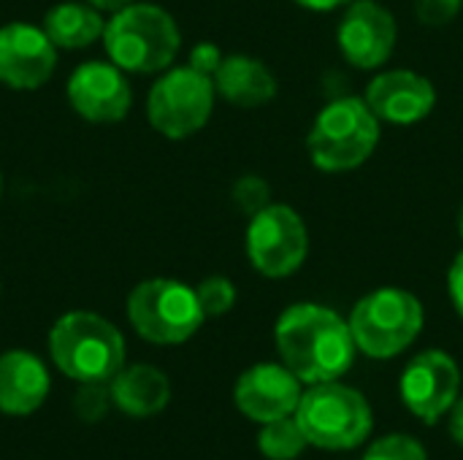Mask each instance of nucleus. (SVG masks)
Segmentation results:
<instances>
[{"mask_svg":"<svg viewBox=\"0 0 463 460\" xmlns=\"http://www.w3.org/2000/svg\"><path fill=\"white\" fill-rule=\"evenodd\" d=\"M296 420L307 434L309 447L323 453H350L366 445L374 431L369 399L342 380L307 385Z\"/></svg>","mask_w":463,"mask_h":460,"instance_id":"4","label":"nucleus"},{"mask_svg":"<svg viewBox=\"0 0 463 460\" xmlns=\"http://www.w3.org/2000/svg\"><path fill=\"white\" fill-rule=\"evenodd\" d=\"M307 447H309V442H307V434L301 431L296 415L260 426L258 450L266 460H296L304 455Z\"/></svg>","mask_w":463,"mask_h":460,"instance_id":"20","label":"nucleus"},{"mask_svg":"<svg viewBox=\"0 0 463 460\" xmlns=\"http://www.w3.org/2000/svg\"><path fill=\"white\" fill-rule=\"evenodd\" d=\"M217 98L236 108H260L271 103L279 92L274 70L250 54H225L214 73Z\"/></svg>","mask_w":463,"mask_h":460,"instance_id":"17","label":"nucleus"},{"mask_svg":"<svg viewBox=\"0 0 463 460\" xmlns=\"http://www.w3.org/2000/svg\"><path fill=\"white\" fill-rule=\"evenodd\" d=\"M461 366L445 350H423L418 352L402 371L399 396L402 404L426 426L448 418L453 404L461 396Z\"/></svg>","mask_w":463,"mask_h":460,"instance_id":"10","label":"nucleus"},{"mask_svg":"<svg viewBox=\"0 0 463 460\" xmlns=\"http://www.w3.org/2000/svg\"><path fill=\"white\" fill-rule=\"evenodd\" d=\"M448 431H450V439L463 450V393L453 404V409L448 412Z\"/></svg>","mask_w":463,"mask_h":460,"instance_id":"28","label":"nucleus"},{"mask_svg":"<svg viewBox=\"0 0 463 460\" xmlns=\"http://www.w3.org/2000/svg\"><path fill=\"white\" fill-rule=\"evenodd\" d=\"M456 230H458V236H461V241H463V203L458 206V217H456Z\"/></svg>","mask_w":463,"mask_h":460,"instance_id":"31","label":"nucleus"},{"mask_svg":"<svg viewBox=\"0 0 463 460\" xmlns=\"http://www.w3.org/2000/svg\"><path fill=\"white\" fill-rule=\"evenodd\" d=\"M361 460H429L420 439L410 434H385L374 439Z\"/></svg>","mask_w":463,"mask_h":460,"instance_id":"22","label":"nucleus"},{"mask_svg":"<svg viewBox=\"0 0 463 460\" xmlns=\"http://www.w3.org/2000/svg\"><path fill=\"white\" fill-rule=\"evenodd\" d=\"M109 388L114 407L130 418H152L171 404V380L149 363L122 366Z\"/></svg>","mask_w":463,"mask_h":460,"instance_id":"18","label":"nucleus"},{"mask_svg":"<svg viewBox=\"0 0 463 460\" xmlns=\"http://www.w3.org/2000/svg\"><path fill=\"white\" fill-rule=\"evenodd\" d=\"M364 100L380 122L410 127L431 117L437 108V87L412 68H388L366 84Z\"/></svg>","mask_w":463,"mask_h":460,"instance_id":"13","label":"nucleus"},{"mask_svg":"<svg viewBox=\"0 0 463 460\" xmlns=\"http://www.w3.org/2000/svg\"><path fill=\"white\" fill-rule=\"evenodd\" d=\"M301 396H304V382L282 361L255 363L244 369L233 388L236 409L258 426L296 415Z\"/></svg>","mask_w":463,"mask_h":460,"instance_id":"14","label":"nucleus"},{"mask_svg":"<svg viewBox=\"0 0 463 460\" xmlns=\"http://www.w3.org/2000/svg\"><path fill=\"white\" fill-rule=\"evenodd\" d=\"M231 198L236 203V209L244 214V217H255L258 211H263L269 203H274L271 198V184L258 176V174H244L233 182L231 187Z\"/></svg>","mask_w":463,"mask_h":460,"instance_id":"23","label":"nucleus"},{"mask_svg":"<svg viewBox=\"0 0 463 460\" xmlns=\"http://www.w3.org/2000/svg\"><path fill=\"white\" fill-rule=\"evenodd\" d=\"M195 296H198V304H201L206 320H209V317H222V314H228V312L236 306V298H239L236 285H233L228 277H220V274L201 279V282L195 285Z\"/></svg>","mask_w":463,"mask_h":460,"instance_id":"21","label":"nucleus"},{"mask_svg":"<svg viewBox=\"0 0 463 460\" xmlns=\"http://www.w3.org/2000/svg\"><path fill=\"white\" fill-rule=\"evenodd\" d=\"M103 46L109 60L125 73H163L182 49V30L163 5L133 0L106 22Z\"/></svg>","mask_w":463,"mask_h":460,"instance_id":"2","label":"nucleus"},{"mask_svg":"<svg viewBox=\"0 0 463 460\" xmlns=\"http://www.w3.org/2000/svg\"><path fill=\"white\" fill-rule=\"evenodd\" d=\"M68 103L71 108L95 125L119 122L128 117L133 103V89L128 73L111 60H90L81 62L68 76Z\"/></svg>","mask_w":463,"mask_h":460,"instance_id":"12","label":"nucleus"},{"mask_svg":"<svg viewBox=\"0 0 463 460\" xmlns=\"http://www.w3.org/2000/svg\"><path fill=\"white\" fill-rule=\"evenodd\" d=\"M57 46L33 22L0 27V84L11 89H38L57 68Z\"/></svg>","mask_w":463,"mask_h":460,"instance_id":"15","label":"nucleus"},{"mask_svg":"<svg viewBox=\"0 0 463 460\" xmlns=\"http://www.w3.org/2000/svg\"><path fill=\"white\" fill-rule=\"evenodd\" d=\"M296 5L312 11V14H331V11H339V8H347L353 0H293Z\"/></svg>","mask_w":463,"mask_h":460,"instance_id":"29","label":"nucleus"},{"mask_svg":"<svg viewBox=\"0 0 463 460\" xmlns=\"http://www.w3.org/2000/svg\"><path fill=\"white\" fill-rule=\"evenodd\" d=\"M448 296H450L456 314L463 320V249L453 258V263L448 268Z\"/></svg>","mask_w":463,"mask_h":460,"instance_id":"27","label":"nucleus"},{"mask_svg":"<svg viewBox=\"0 0 463 460\" xmlns=\"http://www.w3.org/2000/svg\"><path fill=\"white\" fill-rule=\"evenodd\" d=\"M274 344L279 361L304 382L342 380L358 355L347 317L326 304H290L274 325Z\"/></svg>","mask_w":463,"mask_h":460,"instance_id":"1","label":"nucleus"},{"mask_svg":"<svg viewBox=\"0 0 463 460\" xmlns=\"http://www.w3.org/2000/svg\"><path fill=\"white\" fill-rule=\"evenodd\" d=\"M43 33L57 49H87L95 41H103L106 19L103 11L87 0H62L54 3L43 16Z\"/></svg>","mask_w":463,"mask_h":460,"instance_id":"19","label":"nucleus"},{"mask_svg":"<svg viewBox=\"0 0 463 460\" xmlns=\"http://www.w3.org/2000/svg\"><path fill=\"white\" fill-rule=\"evenodd\" d=\"M396 43V16L380 0H353L336 24V46L342 57L361 70L383 68L393 57Z\"/></svg>","mask_w":463,"mask_h":460,"instance_id":"11","label":"nucleus"},{"mask_svg":"<svg viewBox=\"0 0 463 460\" xmlns=\"http://www.w3.org/2000/svg\"><path fill=\"white\" fill-rule=\"evenodd\" d=\"M114 407L109 382H79V390L73 396L76 418L84 423H98L106 418V412Z\"/></svg>","mask_w":463,"mask_h":460,"instance_id":"24","label":"nucleus"},{"mask_svg":"<svg viewBox=\"0 0 463 460\" xmlns=\"http://www.w3.org/2000/svg\"><path fill=\"white\" fill-rule=\"evenodd\" d=\"M309 228L288 203L274 201L247 222L244 249L250 266L266 279H288L298 274L309 258Z\"/></svg>","mask_w":463,"mask_h":460,"instance_id":"9","label":"nucleus"},{"mask_svg":"<svg viewBox=\"0 0 463 460\" xmlns=\"http://www.w3.org/2000/svg\"><path fill=\"white\" fill-rule=\"evenodd\" d=\"M383 138V122L369 103L355 95L334 98L326 103L309 133L307 155L323 174H347L372 160Z\"/></svg>","mask_w":463,"mask_h":460,"instance_id":"3","label":"nucleus"},{"mask_svg":"<svg viewBox=\"0 0 463 460\" xmlns=\"http://www.w3.org/2000/svg\"><path fill=\"white\" fill-rule=\"evenodd\" d=\"M217 100L214 79L190 65H171L157 76L146 98L149 125L171 141H184L206 127Z\"/></svg>","mask_w":463,"mask_h":460,"instance_id":"8","label":"nucleus"},{"mask_svg":"<svg viewBox=\"0 0 463 460\" xmlns=\"http://www.w3.org/2000/svg\"><path fill=\"white\" fill-rule=\"evenodd\" d=\"M125 309L133 331L144 342L160 347L190 342L206 320L195 287L168 277L138 282L130 290Z\"/></svg>","mask_w":463,"mask_h":460,"instance_id":"7","label":"nucleus"},{"mask_svg":"<svg viewBox=\"0 0 463 460\" xmlns=\"http://www.w3.org/2000/svg\"><path fill=\"white\" fill-rule=\"evenodd\" d=\"M52 380L46 363L30 350H8L0 355V412L27 418L38 412L49 396Z\"/></svg>","mask_w":463,"mask_h":460,"instance_id":"16","label":"nucleus"},{"mask_svg":"<svg viewBox=\"0 0 463 460\" xmlns=\"http://www.w3.org/2000/svg\"><path fill=\"white\" fill-rule=\"evenodd\" d=\"M0 195H3V171H0Z\"/></svg>","mask_w":463,"mask_h":460,"instance_id":"32","label":"nucleus"},{"mask_svg":"<svg viewBox=\"0 0 463 460\" xmlns=\"http://www.w3.org/2000/svg\"><path fill=\"white\" fill-rule=\"evenodd\" d=\"M355 347L372 361H391L407 352L426 328L423 301L404 287L366 293L347 317Z\"/></svg>","mask_w":463,"mask_h":460,"instance_id":"6","label":"nucleus"},{"mask_svg":"<svg viewBox=\"0 0 463 460\" xmlns=\"http://www.w3.org/2000/svg\"><path fill=\"white\" fill-rule=\"evenodd\" d=\"M52 363L73 382H111L125 366V336L95 312H68L49 331Z\"/></svg>","mask_w":463,"mask_h":460,"instance_id":"5","label":"nucleus"},{"mask_svg":"<svg viewBox=\"0 0 463 460\" xmlns=\"http://www.w3.org/2000/svg\"><path fill=\"white\" fill-rule=\"evenodd\" d=\"M87 3L98 5L100 11H109V14H114L117 8H122V5H128V3H133V0H87Z\"/></svg>","mask_w":463,"mask_h":460,"instance_id":"30","label":"nucleus"},{"mask_svg":"<svg viewBox=\"0 0 463 460\" xmlns=\"http://www.w3.org/2000/svg\"><path fill=\"white\" fill-rule=\"evenodd\" d=\"M222 49L214 43V41H198L193 49H190V57H187V65L190 68H195L198 73H203V76H212L214 79V73H217V68H220V62H222Z\"/></svg>","mask_w":463,"mask_h":460,"instance_id":"26","label":"nucleus"},{"mask_svg":"<svg viewBox=\"0 0 463 460\" xmlns=\"http://www.w3.org/2000/svg\"><path fill=\"white\" fill-rule=\"evenodd\" d=\"M463 0H415V19L423 27H448L461 14Z\"/></svg>","mask_w":463,"mask_h":460,"instance_id":"25","label":"nucleus"}]
</instances>
